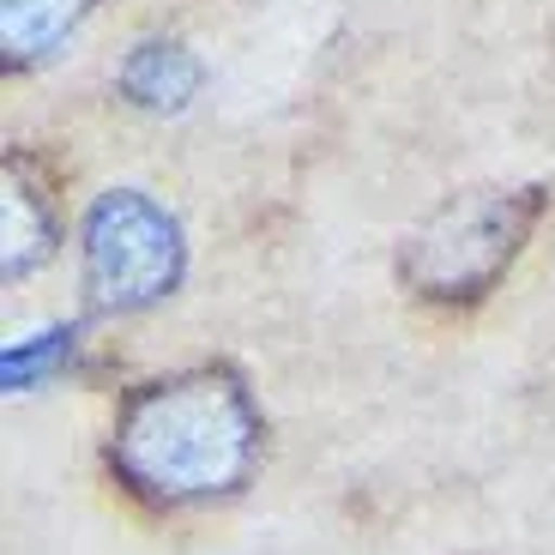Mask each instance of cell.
I'll return each mask as SVG.
<instances>
[{"label":"cell","mask_w":555,"mask_h":555,"mask_svg":"<svg viewBox=\"0 0 555 555\" xmlns=\"http://www.w3.org/2000/svg\"><path fill=\"white\" fill-rule=\"evenodd\" d=\"M260 411L230 369H181L121 399L109 465L152 507H206L260 465Z\"/></svg>","instance_id":"cell-1"},{"label":"cell","mask_w":555,"mask_h":555,"mask_svg":"<svg viewBox=\"0 0 555 555\" xmlns=\"http://www.w3.org/2000/svg\"><path fill=\"white\" fill-rule=\"evenodd\" d=\"M543 211L538 188H472L435 206L399 248L404 291L429 302H477L519 260Z\"/></svg>","instance_id":"cell-2"},{"label":"cell","mask_w":555,"mask_h":555,"mask_svg":"<svg viewBox=\"0 0 555 555\" xmlns=\"http://www.w3.org/2000/svg\"><path fill=\"white\" fill-rule=\"evenodd\" d=\"M79 272L85 296L103 314H139L157 308L188 272L181 223L139 188H109L85 211L79 230Z\"/></svg>","instance_id":"cell-3"},{"label":"cell","mask_w":555,"mask_h":555,"mask_svg":"<svg viewBox=\"0 0 555 555\" xmlns=\"http://www.w3.org/2000/svg\"><path fill=\"white\" fill-rule=\"evenodd\" d=\"M115 85H121V98L133 103V109L181 115L188 103H194V91H199V61H194V49L176 42V37H145V42L127 49Z\"/></svg>","instance_id":"cell-4"},{"label":"cell","mask_w":555,"mask_h":555,"mask_svg":"<svg viewBox=\"0 0 555 555\" xmlns=\"http://www.w3.org/2000/svg\"><path fill=\"white\" fill-rule=\"evenodd\" d=\"M7 278H30L61 242V218L49 188L37 181V169L7 157Z\"/></svg>","instance_id":"cell-5"},{"label":"cell","mask_w":555,"mask_h":555,"mask_svg":"<svg viewBox=\"0 0 555 555\" xmlns=\"http://www.w3.org/2000/svg\"><path fill=\"white\" fill-rule=\"evenodd\" d=\"M98 0H0V42L13 67H37L91 18Z\"/></svg>","instance_id":"cell-6"},{"label":"cell","mask_w":555,"mask_h":555,"mask_svg":"<svg viewBox=\"0 0 555 555\" xmlns=\"http://www.w3.org/2000/svg\"><path fill=\"white\" fill-rule=\"evenodd\" d=\"M73 350H79V326H42V333L18 338V345H7V357H0V387L13 392V399L49 387L55 375H67Z\"/></svg>","instance_id":"cell-7"}]
</instances>
